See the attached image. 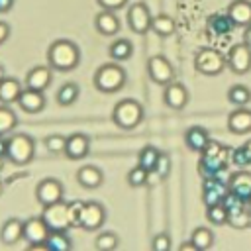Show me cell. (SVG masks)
I'll return each instance as SVG.
<instances>
[{"label":"cell","instance_id":"cell-34","mask_svg":"<svg viewBox=\"0 0 251 251\" xmlns=\"http://www.w3.org/2000/svg\"><path fill=\"white\" fill-rule=\"evenodd\" d=\"M227 208L224 202H218V204H212V206H206V220L212 224V226H224L227 224Z\"/></svg>","mask_w":251,"mask_h":251},{"label":"cell","instance_id":"cell-28","mask_svg":"<svg viewBox=\"0 0 251 251\" xmlns=\"http://www.w3.org/2000/svg\"><path fill=\"white\" fill-rule=\"evenodd\" d=\"M108 55H110V59L116 61V63L127 61V59L133 55V45H131L129 39H126V37H118L116 41L110 43V47H108Z\"/></svg>","mask_w":251,"mask_h":251},{"label":"cell","instance_id":"cell-54","mask_svg":"<svg viewBox=\"0 0 251 251\" xmlns=\"http://www.w3.org/2000/svg\"><path fill=\"white\" fill-rule=\"evenodd\" d=\"M247 206H249V210H251V198H249V200H247Z\"/></svg>","mask_w":251,"mask_h":251},{"label":"cell","instance_id":"cell-10","mask_svg":"<svg viewBox=\"0 0 251 251\" xmlns=\"http://www.w3.org/2000/svg\"><path fill=\"white\" fill-rule=\"evenodd\" d=\"M147 73H149L151 80L155 84H161V86H167L169 82L175 80V69L169 63V59L163 57V55L149 57V61H147Z\"/></svg>","mask_w":251,"mask_h":251},{"label":"cell","instance_id":"cell-11","mask_svg":"<svg viewBox=\"0 0 251 251\" xmlns=\"http://www.w3.org/2000/svg\"><path fill=\"white\" fill-rule=\"evenodd\" d=\"M65 196V188L61 184V180L57 178H43L37 182L35 186V200L41 204V206H49V204H55L59 200H63Z\"/></svg>","mask_w":251,"mask_h":251},{"label":"cell","instance_id":"cell-49","mask_svg":"<svg viewBox=\"0 0 251 251\" xmlns=\"http://www.w3.org/2000/svg\"><path fill=\"white\" fill-rule=\"evenodd\" d=\"M180 251H198V249H196V245H194V243H192V239H190V241L180 243Z\"/></svg>","mask_w":251,"mask_h":251},{"label":"cell","instance_id":"cell-9","mask_svg":"<svg viewBox=\"0 0 251 251\" xmlns=\"http://www.w3.org/2000/svg\"><path fill=\"white\" fill-rule=\"evenodd\" d=\"M127 25H129V29L133 31V33H137V35H143V33H147L149 29H151V20H153V16H151V12H149V8L143 4V2H133L129 8H127Z\"/></svg>","mask_w":251,"mask_h":251},{"label":"cell","instance_id":"cell-43","mask_svg":"<svg viewBox=\"0 0 251 251\" xmlns=\"http://www.w3.org/2000/svg\"><path fill=\"white\" fill-rule=\"evenodd\" d=\"M222 202L226 204L227 212H233V210H239V208L247 206V200H243L241 196H237V194H235V192H231V190L224 196V200H222Z\"/></svg>","mask_w":251,"mask_h":251},{"label":"cell","instance_id":"cell-52","mask_svg":"<svg viewBox=\"0 0 251 251\" xmlns=\"http://www.w3.org/2000/svg\"><path fill=\"white\" fill-rule=\"evenodd\" d=\"M4 76H6V69H4V67H2V65H0V80H2V78H4Z\"/></svg>","mask_w":251,"mask_h":251},{"label":"cell","instance_id":"cell-2","mask_svg":"<svg viewBox=\"0 0 251 251\" xmlns=\"http://www.w3.org/2000/svg\"><path fill=\"white\" fill-rule=\"evenodd\" d=\"M80 202H65L59 200L55 204L43 206L41 218L49 226V229H69L76 226V212Z\"/></svg>","mask_w":251,"mask_h":251},{"label":"cell","instance_id":"cell-25","mask_svg":"<svg viewBox=\"0 0 251 251\" xmlns=\"http://www.w3.org/2000/svg\"><path fill=\"white\" fill-rule=\"evenodd\" d=\"M22 90H24V86H22V82L18 78L4 76L0 80V104H6V106L16 104L20 94H22Z\"/></svg>","mask_w":251,"mask_h":251},{"label":"cell","instance_id":"cell-42","mask_svg":"<svg viewBox=\"0 0 251 251\" xmlns=\"http://www.w3.org/2000/svg\"><path fill=\"white\" fill-rule=\"evenodd\" d=\"M171 247H173V241H171L169 233H157L151 239V249L153 251H171Z\"/></svg>","mask_w":251,"mask_h":251},{"label":"cell","instance_id":"cell-33","mask_svg":"<svg viewBox=\"0 0 251 251\" xmlns=\"http://www.w3.org/2000/svg\"><path fill=\"white\" fill-rule=\"evenodd\" d=\"M227 224L231 227H235V229H247V227H251V210H249V206H243L239 210L229 212Z\"/></svg>","mask_w":251,"mask_h":251},{"label":"cell","instance_id":"cell-23","mask_svg":"<svg viewBox=\"0 0 251 251\" xmlns=\"http://www.w3.org/2000/svg\"><path fill=\"white\" fill-rule=\"evenodd\" d=\"M20 239H24V222L18 218H10L0 227V241L4 245H16Z\"/></svg>","mask_w":251,"mask_h":251},{"label":"cell","instance_id":"cell-7","mask_svg":"<svg viewBox=\"0 0 251 251\" xmlns=\"http://www.w3.org/2000/svg\"><path fill=\"white\" fill-rule=\"evenodd\" d=\"M106 222V210L98 202H80L76 212V226L86 231H96Z\"/></svg>","mask_w":251,"mask_h":251},{"label":"cell","instance_id":"cell-3","mask_svg":"<svg viewBox=\"0 0 251 251\" xmlns=\"http://www.w3.org/2000/svg\"><path fill=\"white\" fill-rule=\"evenodd\" d=\"M94 88L102 94H116L126 84V71L118 63H104L96 69L92 76Z\"/></svg>","mask_w":251,"mask_h":251},{"label":"cell","instance_id":"cell-13","mask_svg":"<svg viewBox=\"0 0 251 251\" xmlns=\"http://www.w3.org/2000/svg\"><path fill=\"white\" fill-rule=\"evenodd\" d=\"M227 192H229L227 182H222L216 176H208L202 182V202H204V206H212V204L222 202Z\"/></svg>","mask_w":251,"mask_h":251},{"label":"cell","instance_id":"cell-47","mask_svg":"<svg viewBox=\"0 0 251 251\" xmlns=\"http://www.w3.org/2000/svg\"><path fill=\"white\" fill-rule=\"evenodd\" d=\"M6 151H8V137L0 135V157H6Z\"/></svg>","mask_w":251,"mask_h":251},{"label":"cell","instance_id":"cell-15","mask_svg":"<svg viewBox=\"0 0 251 251\" xmlns=\"http://www.w3.org/2000/svg\"><path fill=\"white\" fill-rule=\"evenodd\" d=\"M188 98L190 96H188L186 86L182 82H176V80L169 82L163 90V100L171 110H182L188 104Z\"/></svg>","mask_w":251,"mask_h":251},{"label":"cell","instance_id":"cell-32","mask_svg":"<svg viewBox=\"0 0 251 251\" xmlns=\"http://www.w3.org/2000/svg\"><path fill=\"white\" fill-rule=\"evenodd\" d=\"M227 102L233 106H247L251 102V88L245 84H233L227 90Z\"/></svg>","mask_w":251,"mask_h":251},{"label":"cell","instance_id":"cell-45","mask_svg":"<svg viewBox=\"0 0 251 251\" xmlns=\"http://www.w3.org/2000/svg\"><path fill=\"white\" fill-rule=\"evenodd\" d=\"M8 37H10V25L0 20V45H4L8 41Z\"/></svg>","mask_w":251,"mask_h":251},{"label":"cell","instance_id":"cell-36","mask_svg":"<svg viewBox=\"0 0 251 251\" xmlns=\"http://www.w3.org/2000/svg\"><path fill=\"white\" fill-rule=\"evenodd\" d=\"M16 126H18V116H16V112L10 110V106L2 104V106H0V135L10 133Z\"/></svg>","mask_w":251,"mask_h":251},{"label":"cell","instance_id":"cell-4","mask_svg":"<svg viewBox=\"0 0 251 251\" xmlns=\"http://www.w3.org/2000/svg\"><path fill=\"white\" fill-rule=\"evenodd\" d=\"M112 122L120 129H135L143 122V106L133 98H124L114 106Z\"/></svg>","mask_w":251,"mask_h":251},{"label":"cell","instance_id":"cell-21","mask_svg":"<svg viewBox=\"0 0 251 251\" xmlns=\"http://www.w3.org/2000/svg\"><path fill=\"white\" fill-rule=\"evenodd\" d=\"M227 186H229L231 192H235L243 200H249L251 198V173L245 171V169H239V171L231 173Z\"/></svg>","mask_w":251,"mask_h":251},{"label":"cell","instance_id":"cell-27","mask_svg":"<svg viewBox=\"0 0 251 251\" xmlns=\"http://www.w3.org/2000/svg\"><path fill=\"white\" fill-rule=\"evenodd\" d=\"M71 247H73V241L67 229H51L43 243V249L47 251H69Z\"/></svg>","mask_w":251,"mask_h":251},{"label":"cell","instance_id":"cell-19","mask_svg":"<svg viewBox=\"0 0 251 251\" xmlns=\"http://www.w3.org/2000/svg\"><path fill=\"white\" fill-rule=\"evenodd\" d=\"M120 18H118V14L116 12H112V10H102L100 14H96V18H94V27H96V31L100 33V35H116L118 31H120Z\"/></svg>","mask_w":251,"mask_h":251},{"label":"cell","instance_id":"cell-18","mask_svg":"<svg viewBox=\"0 0 251 251\" xmlns=\"http://www.w3.org/2000/svg\"><path fill=\"white\" fill-rule=\"evenodd\" d=\"M227 129L233 135H243L251 131V110H247L245 106H237V110H233L227 116Z\"/></svg>","mask_w":251,"mask_h":251},{"label":"cell","instance_id":"cell-46","mask_svg":"<svg viewBox=\"0 0 251 251\" xmlns=\"http://www.w3.org/2000/svg\"><path fill=\"white\" fill-rule=\"evenodd\" d=\"M14 2L16 0H0V14H8L14 8Z\"/></svg>","mask_w":251,"mask_h":251},{"label":"cell","instance_id":"cell-16","mask_svg":"<svg viewBox=\"0 0 251 251\" xmlns=\"http://www.w3.org/2000/svg\"><path fill=\"white\" fill-rule=\"evenodd\" d=\"M88 151H90V139H88V135H84L80 131L67 135V145H65V157L67 159L78 161V159L86 157Z\"/></svg>","mask_w":251,"mask_h":251},{"label":"cell","instance_id":"cell-17","mask_svg":"<svg viewBox=\"0 0 251 251\" xmlns=\"http://www.w3.org/2000/svg\"><path fill=\"white\" fill-rule=\"evenodd\" d=\"M16 104L25 114H37V112H41L45 108V94L41 90H33V88H25L24 86V90H22V94H20Z\"/></svg>","mask_w":251,"mask_h":251},{"label":"cell","instance_id":"cell-26","mask_svg":"<svg viewBox=\"0 0 251 251\" xmlns=\"http://www.w3.org/2000/svg\"><path fill=\"white\" fill-rule=\"evenodd\" d=\"M227 14H229V18L233 20L235 25L245 27V25L251 24V2L249 0H235V2L229 4Z\"/></svg>","mask_w":251,"mask_h":251},{"label":"cell","instance_id":"cell-37","mask_svg":"<svg viewBox=\"0 0 251 251\" xmlns=\"http://www.w3.org/2000/svg\"><path fill=\"white\" fill-rule=\"evenodd\" d=\"M149 175H151V173H149L147 169H143L141 165H135L133 169H129V173H127L126 180H127V184H129L131 188H141V186H145V184H147Z\"/></svg>","mask_w":251,"mask_h":251},{"label":"cell","instance_id":"cell-1","mask_svg":"<svg viewBox=\"0 0 251 251\" xmlns=\"http://www.w3.org/2000/svg\"><path fill=\"white\" fill-rule=\"evenodd\" d=\"M80 63V49L71 39H55L47 49V65L57 73H69Z\"/></svg>","mask_w":251,"mask_h":251},{"label":"cell","instance_id":"cell-39","mask_svg":"<svg viewBox=\"0 0 251 251\" xmlns=\"http://www.w3.org/2000/svg\"><path fill=\"white\" fill-rule=\"evenodd\" d=\"M43 143H45V149H47L51 155H65L67 137H63V135H59V133H53V135H47Z\"/></svg>","mask_w":251,"mask_h":251},{"label":"cell","instance_id":"cell-44","mask_svg":"<svg viewBox=\"0 0 251 251\" xmlns=\"http://www.w3.org/2000/svg\"><path fill=\"white\" fill-rule=\"evenodd\" d=\"M96 4H98L102 10L118 12V10H122V8L127 4V0H96Z\"/></svg>","mask_w":251,"mask_h":251},{"label":"cell","instance_id":"cell-29","mask_svg":"<svg viewBox=\"0 0 251 251\" xmlns=\"http://www.w3.org/2000/svg\"><path fill=\"white\" fill-rule=\"evenodd\" d=\"M78 94H80V88L76 82H63L55 94V100L59 106H71L76 102Z\"/></svg>","mask_w":251,"mask_h":251},{"label":"cell","instance_id":"cell-12","mask_svg":"<svg viewBox=\"0 0 251 251\" xmlns=\"http://www.w3.org/2000/svg\"><path fill=\"white\" fill-rule=\"evenodd\" d=\"M49 226L45 220L39 218H29L24 222V239L29 243V247H43L47 235H49Z\"/></svg>","mask_w":251,"mask_h":251},{"label":"cell","instance_id":"cell-14","mask_svg":"<svg viewBox=\"0 0 251 251\" xmlns=\"http://www.w3.org/2000/svg\"><path fill=\"white\" fill-rule=\"evenodd\" d=\"M51 78H53V69L49 65H37V67L27 71V75L24 78V84H25V88L45 92V88L51 84Z\"/></svg>","mask_w":251,"mask_h":251},{"label":"cell","instance_id":"cell-38","mask_svg":"<svg viewBox=\"0 0 251 251\" xmlns=\"http://www.w3.org/2000/svg\"><path fill=\"white\" fill-rule=\"evenodd\" d=\"M118 243H120V239L114 231H102L100 235H96V241H94L98 251H112L118 247Z\"/></svg>","mask_w":251,"mask_h":251},{"label":"cell","instance_id":"cell-50","mask_svg":"<svg viewBox=\"0 0 251 251\" xmlns=\"http://www.w3.org/2000/svg\"><path fill=\"white\" fill-rule=\"evenodd\" d=\"M243 145H245V149H247V153H249V159H251V139H249V141H245Z\"/></svg>","mask_w":251,"mask_h":251},{"label":"cell","instance_id":"cell-48","mask_svg":"<svg viewBox=\"0 0 251 251\" xmlns=\"http://www.w3.org/2000/svg\"><path fill=\"white\" fill-rule=\"evenodd\" d=\"M243 41H245V43L251 47V24L243 27Z\"/></svg>","mask_w":251,"mask_h":251},{"label":"cell","instance_id":"cell-40","mask_svg":"<svg viewBox=\"0 0 251 251\" xmlns=\"http://www.w3.org/2000/svg\"><path fill=\"white\" fill-rule=\"evenodd\" d=\"M171 167H173L171 157H169L167 153H161L159 159H157V163H155V167H153V173H155L159 178H165V176H169Z\"/></svg>","mask_w":251,"mask_h":251},{"label":"cell","instance_id":"cell-22","mask_svg":"<svg viewBox=\"0 0 251 251\" xmlns=\"http://www.w3.org/2000/svg\"><path fill=\"white\" fill-rule=\"evenodd\" d=\"M76 182L82 188L94 190V188H98L104 182V173L96 165H84V167H80L76 171Z\"/></svg>","mask_w":251,"mask_h":251},{"label":"cell","instance_id":"cell-31","mask_svg":"<svg viewBox=\"0 0 251 251\" xmlns=\"http://www.w3.org/2000/svg\"><path fill=\"white\" fill-rule=\"evenodd\" d=\"M190 239H192V243L196 245L198 251H206V249H210V247L214 245V233H212V229L206 227V226L196 227V229L192 231Z\"/></svg>","mask_w":251,"mask_h":251},{"label":"cell","instance_id":"cell-51","mask_svg":"<svg viewBox=\"0 0 251 251\" xmlns=\"http://www.w3.org/2000/svg\"><path fill=\"white\" fill-rule=\"evenodd\" d=\"M4 165H6V157H0V173H2V169H4Z\"/></svg>","mask_w":251,"mask_h":251},{"label":"cell","instance_id":"cell-35","mask_svg":"<svg viewBox=\"0 0 251 251\" xmlns=\"http://www.w3.org/2000/svg\"><path fill=\"white\" fill-rule=\"evenodd\" d=\"M159 155H161V151H159L157 147L145 145V147L139 151V155H137V165H141L143 169H147L149 173H153V167H155Z\"/></svg>","mask_w":251,"mask_h":251},{"label":"cell","instance_id":"cell-8","mask_svg":"<svg viewBox=\"0 0 251 251\" xmlns=\"http://www.w3.org/2000/svg\"><path fill=\"white\" fill-rule=\"evenodd\" d=\"M226 59H227V69L233 75H247L251 71V47L245 41L233 45L227 51Z\"/></svg>","mask_w":251,"mask_h":251},{"label":"cell","instance_id":"cell-30","mask_svg":"<svg viewBox=\"0 0 251 251\" xmlns=\"http://www.w3.org/2000/svg\"><path fill=\"white\" fill-rule=\"evenodd\" d=\"M175 27H176L175 20H173L171 16H167V14L153 16V20H151V31H155V33L161 35V37L173 35V33H175Z\"/></svg>","mask_w":251,"mask_h":251},{"label":"cell","instance_id":"cell-5","mask_svg":"<svg viewBox=\"0 0 251 251\" xmlns=\"http://www.w3.org/2000/svg\"><path fill=\"white\" fill-rule=\"evenodd\" d=\"M226 67L227 59L216 47H202L194 57V69L204 76H218Z\"/></svg>","mask_w":251,"mask_h":251},{"label":"cell","instance_id":"cell-24","mask_svg":"<svg viewBox=\"0 0 251 251\" xmlns=\"http://www.w3.org/2000/svg\"><path fill=\"white\" fill-rule=\"evenodd\" d=\"M208 141H210V133L202 126H192V127H188L184 131V143L194 153H200L208 145Z\"/></svg>","mask_w":251,"mask_h":251},{"label":"cell","instance_id":"cell-53","mask_svg":"<svg viewBox=\"0 0 251 251\" xmlns=\"http://www.w3.org/2000/svg\"><path fill=\"white\" fill-rule=\"evenodd\" d=\"M4 192V186H2V180H0V194Z\"/></svg>","mask_w":251,"mask_h":251},{"label":"cell","instance_id":"cell-6","mask_svg":"<svg viewBox=\"0 0 251 251\" xmlns=\"http://www.w3.org/2000/svg\"><path fill=\"white\" fill-rule=\"evenodd\" d=\"M35 155V141L25 133H14L8 137V151L6 159L12 165H27Z\"/></svg>","mask_w":251,"mask_h":251},{"label":"cell","instance_id":"cell-20","mask_svg":"<svg viewBox=\"0 0 251 251\" xmlns=\"http://www.w3.org/2000/svg\"><path fill=\"white\" fill-rule=\"evenodd\" d=\"M235 24L233 20L229 18V14H212L208 16L206 20V29L210 35H216V37H222V35H229L233 31Z\"/></svg>","mask_w":251,"mask_h":251},{"label":"cell","instance_id":"cell-41","mask_svg":"<svg viewBox=\"0 0 251 251\" xmlns=\"http://www.w3.org/2000/svg\"><path fill=\"white\" fill-rule=\"evenodd\" d=\"M231 163L235 167H239V169H245V167L251 165V159H249V153H247L245 145H239L237 149L231 151Z\"/></svg>","mask_w":251,"mask_h":251}]
</instances>
